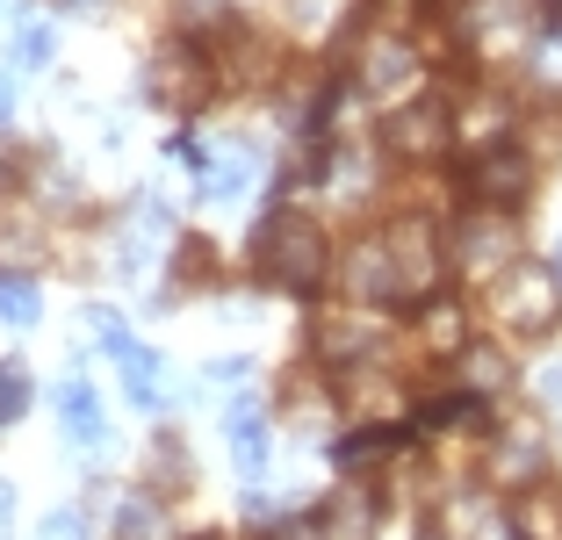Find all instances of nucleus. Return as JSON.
<instances>
[{
    "mask_svg": "<svg viewBox=\"0 0 562 540\" xmlns=\"http://www.w3.org/2000/svg\"><path fill=\"white\" fill-rule=\"evenodd\" d=\"M8 505H15V491H8V483H0V533H8Z\"/></svg>",
    "mask_w": 562,
    "mask_h": 540,
    "instance_id": "obj_31",
    "label": "nucleus"
},
{
    "mask_svg": "<svg viewBox=\"0 0 562 540\" xmlns=\"http://www.w3.org/2000/svg\"><path fill=\"white\" fill-rule=\"evenodd\" d=\"M548 469V454H541V440H505L497 447V461H491V475L513 491V483H533V475Z\"/></svg>",
    "mask_w": 562,
    "mask_h": 540,
    "instance_id": "obj_15",
    "label": "nucleus"
},
{
    "mask_svg": "<svg viewBox=\"0 0 562 540\" xmlns=\"http://www.w3.org/2000/svg\"><path fill=\"white\" fill-rule=\"evenodd\" d=\"M80 325L94 331V346H101V353H123V346H137V339H131V325H123V317H109V311H87Z\"/></svg>",
    "mask_w": 562,
    "mask_h": 540,
    "instance_id": "obj_23",
    "label": "nucleus"
},
{
    "mask_svg": "<svg viewBox=\"0 0 562 540\" xmlns=\"http://www.w3.org/2000/svg\"><path fill=\"white\" fill-rule=\"evenodd\" d=\"M541 404L555 410V426H562V360H555V368H548V375H541Z\"/></svg>",
    "mask_w": 562,
    "mask_h": 540,
    "instance_id": "obj_28",
    "label": "nucleus"
},
{
    "mask_svg": "<svg viewBox=\"0 0 562 540\" xmlns=\"http://www.w3.org/2000/svg\"><path fill=\"white\" fill-rule=\"evenodd\" d=\"M513 260H519V230H513V216H505V210H483L476 230L462 238V267H469V274H505Z\"/></svg>",
    "mask_w": 562,
    "mask_h": 540,
    "instance_id": "obj_9",
    "label": "nucleus"
},
{
    "mask_svg": "<svg viewBox=\"0 0 562 540\" xmlns=\"http://www.w3.org/2000/svg\"><path fill=\"white\" fill-rule=\"evenodd\" d=\"M513 533L519 540H562V497H527V505H513Z\"/></svg>",
    "mask_w": 562,
    "mask_h": 540,
    "instance_id": "obj_17",
    "label": "nucleus"
},
{
    "mask_svg": "<svg viewBox=\"0 0 562 540\" xmlns=\"http://www.w3.org/2000/svg\"><path fill=\"white\" fill-rule=\"evenodd\" d=\"M252 267L289 295H317V281L331 274V246H325V230H317V216L274 210L260 224V238H252Z\"/></svg>",
    "mask_w": 562,
    "mask_h": 540,
    "instance_id": "obj_1",
    "label": "nucleus"
},
{
    "mask_svg": "<svg viewBox=\"0 0 562 540\" xmlns=\"http://www.w3.org/2000/svg\"><path fill=\"white\" fill-rule=\"evenodd\" d=\"M390 447H397V432H390V426H361V432H347V440H339V469L361 475V469H375Z\"/></svg>",
    "mask_w": 562,
    "mask_h": 540,
    "instance_id": "obj_16",
    "label": "nucleus"
},
{
    "mask_svg": "<svg viewBox=\"0 0 562 540\" xmlns=\"http://www.w3.org/2000/svg\"><path fill=\"white\" fill-rule=\"evenodd\" d=\"M548 30H562V0H548Z\"/></svg>",
    "mask_w": 562,
    "mask_h": 540,
    "instance_id": "obj_32",
    "label": "nucleus"
},
{
    "mask_svg": "<svg viewBox=\"0 0 562 540\" xmlns=\"http://www.w3.org/2000/svg\"><path fill=\"white\" fill-rule=\"evenodd\" d=\"M116 540H159V505L145 491L116 497Z\"/></svg>",
    "mask_w": 562,
    "mask_h": 540,
    "instance_id": "obj_18",
    "label": "nucleus"
},
{
    "mask_svg": "<svg viewBox=\"0 0 562 540\" xmlns=\"http://www.w3.org/2000/svg\"><path fill=\"white\" fill-rule=\"evenodd\" d=\"M491 303H497V325L519 331V339H548V331L562 325V281H555V267L513 260L505 274H497Z\"/></svg>",
    "mask_w": 562,
    "mask_h": 540,
    "instance_id": "obj_2",
    "label": "nucleus"
},
{
    "mask_svg": "<svg viewBox=\"0 0 562 540\" xmlns=\"http://www.w3.org/2000/svg\"><path fill=\"white\" fill-rule=\"evenodd\" d=\"M145 87H151V101H166V109H195V101L210 94V58H202V44H166L159 58H151Z\"/></svg>",
    "mask_w": 562,
    "mask_h": 540,
    "instance_id": "obj_3",
    "label": "nucleus"
},
{
    "mask_svg": "<svg viewBox=\"0 0 562 540\" xmlns=\"http://www.w3.org/2000/svg\"><path fill=\"white\" fill-rule=\"evenodd\" d=\"M116 368H123V396H131L137 410H159L166 404V360L151 353V346H123Z\"/></svg>",
    "mask_w": 562,
    "mask_h": 540,
    "instance_id": "obj_12",
    "label": "nucleus"
},
{
    "mask_svg": "<svg viewBox=\"0 0 562 540\" xmlns=\"http://www.w3.org/2000/svg\"><path fill=\"white\" fill-rule=\"evenodd\" d=\"M58 418H66V432H72V447H80V454H101V447H109L101 404H94V390H87L80 375H66V390H58Z\"/></svg>",
    "mask_w": 562,
    "mask_h": 540,
    "instance_id": "obj_11",
    "label": "nucleus"
},
{
    "mask_svg": "<svg viewBox=\"0 0 562 540\" xmlns=\"http://www.w3.org/2000/svg\"><path fill=\"white\" fill-rule=\"evenodd\" d=\"M555 281H562V238H555Z\"/></svg>",
    "mask_w": 562,
    "mask_h": 540,
    "instance_id": "obj_33",
    "label": "nucleus"
},
{
    "mask_svg": "<svg viewBox=\"0 0 562 540\" xmlns=\"http://www.w3.org/2000/svg\"><path fill=\"white\" fill-rule=\"evenodd\" d=\"M347 295H361V303H404V295H412L390 238H368V246L347 252Z\"/></svg>",
    "mask_w": 562,
    "mask_h": 540,
    "instance_id": "obj_5",
    "label": "nucleus"
},
{
    "mask_svg": "<svg viewBox=\"0 0 562 540\" xmlns=\"http://www.w3.org/2000/svg\"><path fill=\"white\" fill-rule=\"evenodd\" d=\"M8 115H15V80L0 72V123H8Z\"/></svg>",
    "mask_w": 562,
    "mask_h": 540,
    "instance_id": "obj_29",
    "label": "nucleus"
},
{
    "mask_svg": "<svg viewBox=\"0 0 562 540\" xmlns=\"http://www.w3.org/2000/svg\"><path fill=\"white\" fill-rule=\"evenodd\" d=\"M202 540H224V533H202Z\"/></svg>",
    "mask_w": 562,
    "mask_h": 540,
    "instance_id": "obj_34",
    "label": "nucleus"
},
{
    "mask_svg": "<svg viewBox=\"0 0 562 540\" xmlns=\"http://www.w3.org/2000/svg\"><path fill=\"white\" fill-rule=\"evenodd\" d=\"M58 8H66V15H101L109 0H58Z\"/></svg>",
    "mask_w": 562,
    "mask_h": 540,
    "instance_id": "obj_30",
    "label": "nucleus"
},
{
    "mask_svg": "<svg viewBox=\"0 0 562 540\" xmlns=\"http://www.w3.org/2000/svg\"><path fill=\"white\" fill-rule=\"evenodd\" d=\"M252 173H260V151H252L246 137H224V145L202 159V202H232V195H246Z\"/></svg>",
    "mask_w": 562,
    "mask_h": 540,
    "instance_id": "obj_10",
    "label": "nucleus"
},
{
    "mask_svg": "<svg viewBox=\"0 0 562 540\" xmlns=\"http://www.w3.org/2000/svg\"><path fill=\"white\" fill-rule=\"evenodd\" d=\"M469 195L483 202V210H513L519 195H527V159H519L513 145H491L469 159Z\"/></svg>",
    "mask_w": 562,
    "mask_h": 540,
    "instance_id": "obj_6",
    "label": "nucleus"
},
{
    "mask_svg": "<svg viewBox=\"0 0 562 540\" xmlns=\"http://www.w3.org/2000/svg\"><path fill=\"white\" fill-rule=\"evenodd\" d=\"M361 80H368V94H375V101L404 109V101H412V87H418V50L397 44V36H375V44H368Z\"/></svg>",
    "mask_w": 562,
    "mask_h": 540,
    "instance_id": "obj_7",
    "label": "nucleus"
},
{
    "mask_svg": "<svg viewBox=\"0 0 562 540\" xmlns=\"http://www.w3.org/2000/svg\"><path fill=\"white\" fill-rule=\"evenodd\" d=\"M30 410V368L22 360H0V426Z\"/></svg>",
    "mask_w": 562,
    "mask_h": 540,
    "instance_id": "obj_20",
    "label": "nucleus"
},
{
    "mask_svg": "<svg viewBox=\"0 0 562 540\" xmlns=\"http://www.w3.org/2000/svg\"><path fill=\"white\" fill-rule=\"evenodd\" d=\"M375 533V511H368V497H347V505L331 511V540H368Z\"/></svg>",
    "mask_w": 562,
    "mask_h": 540,
    "instance_id": "obj_22",
    "label": "nucleus"
},
{
    "mask_svg": "<svg viewBox=\"0 0 562 540\" xmlns=\"http://www.w3.org/2000/svg\"><path fill=\"white\" fill-rule=\"evenodd\" d=\"M426 540H447V533H426Z\"/></svg>",
    "mask_w": 562,
    "mask_h": 540,
    "instance_id": "obj_35",
    "label": "nucleus"
},
{
    "mask_svg": "<svg viewBox=\"0 0 562 540\" xmlns=\"http://www.w3.org/2000/svg\"><path fill=\"white\" fill-rule=\"evenodd\" d=\"M159 246H166V216H159V202H137L131 216H123V238H116V267H123V281H145L151 274V260H159Z\"/></svg>",
    "mask_w": 562,
    "mask_h": 540,
    "instance_id": "obj_8",
    "label": "nucleus"
},
{
    "mask_svg": "<svg viewBox=\"0 0 562 540\" xmlns=\"http://www.w3.org/2000/svg\"><path fill=\"white\" fill-rule=\"evenodd\" d=\"M224 440H232V461L246 475L267 469V418H260V404H232L224 410Z\"/></svg>",
    "mask_w": 562,
    "mask_h": 540,
    "instance_id": "obj_13",
    "label": "nucleus"
},
{
    "mask_svg": "<svg viewBox=\"0 0 562 540\" xmlns=\"http://www.w3.org/2000/svg\"><path fill=\"white\" fill-rule=\"evenodd\" d=\"M462 368H469V382H476V396L505 390V353H491V346H469V353H462Z\"/></svg>",
    "mask_w": 562,
    "mask_h": 540,
    "instance_id": "obj_21",
    "label": "nucleus"
},
{
    "mask_svg": "<svg viewBox=\"0 0 562 540\" xmlns=\"http://www.w3.org/2000/svg\"><path fill=\"white\" fill-rule=\"evenodd\" d=\"M281 8H289V22H296V30H325L339 0H281Z\"/></svg>",
    "mask_w": 562,
    "mask_h": 540,
    "instance_id": "obj_26",
    "label": "nucleus"
},
{
    "mask_svg": "<svg viewBox=\"0 0 562 540\" xmlns=\"http://www.w3.org/2000/svg\"><path fill=\"white\" fill-rule=\"evenodd\" d=\"M36 317H44V295H36V281H30V274H15V267H0V325L30 331Z\"/></svg>",
    "mask_w": 562,
    "mask_h": 540,
    "instance_id": "obj_14",
    "label": "nucleus"
},
{
    "mask_svg": "<svg viewBox=\"0 0 562 540\" xmlns=\"http://www.w3.org/2000/svg\"><path fill=\"white\" fill-rule=\"evenodd\" d=\"M533 80L562 94V30H548V36H541V50H533Z\"/></svg>",
    "mask_w": 562,
    "mask_h": 540,
    "instance_id": "obj_24",
    "label": "nucleus"
},
{
    "mask_svg": "<svg viewBox=\"0 0 562 540\" xmlns=\"http://www.w3.org/2000/svg\"><path fill=\"white\" fill-rule=\"evenodd\" d=\"M317 346H325V360H361V353H375V331H368V325H347V317H331Z\"/></svg>",
    "mask_w": 562,
    "mask_h": 540,
    "instance_id": "obj_19",
    "label": "nucleus"
},
{
    "mask_svg": "<svg viewBox=\"0 0 562 540\" xmlns=\"http://www.w3.org/2000/svg\"><path fill=\"white\" fill-rule=\"evenodd\" d=\"M44 58H50V30L44 22H22L15 30V66H44Z\"/></svg>",
    "mask_w": 562,
    "mask_h": 540,
    "instance_id": "obj_25",
    "label": "nucleus"
},
{
    "mask_svg": "<svg viewBox=\"0 0 562 540\" xmlns=\"http://www.w3.org/2000/svg\"><path fill=\"white\" fill-rule=\"evenodd\" d=\"M36 540H87V526H80V511H50Z\"/></svg>",
    "mask_w": 562,
    "mask_h": 540,
    "instance_id": "obj_27",
    "label": "nucleus"
},
{
    "mask_svg": "<svg viewBox=\"0 0 562 540\" xmlns=\"http://www.w3.org/2000/svg\"><path fill=\"white\" fill-rule=\"evenodd\" d=\"M447 137H454V115H447V101H432V94L404 101V109L390 115V151H404V159H440Z\"/></svg>",
    "mask_w": 562,
    "mask_h": 540,
    "instance_id": "obj_4",
    "label": "nucleus"
}]
</instances>
